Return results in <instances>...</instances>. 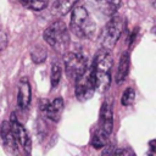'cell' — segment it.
<instances>
[{
	"mask_svg": "<svg viewBox=\"0 0 156 156\" xmlns=\"http://www.w3.org/2000/svg\"><path fill=\"white\" fill-rule=\"evenodd\" d=\"M71 30L80 38H93L95 34L96 26L94 21L90 18L88 11L83 6H76L72 10L71 22H69Z\"/></svg>",
	"mask_w": 156,
	"mask_h": 156,
	"instance_id": "7a4b0ae2",
	"label": "cell"
},
{
	"mask_svg": "<svg viewBox=\"0 0 156 156\" xmlns=\"http://www.w3.org/2000/svg\"><path fill=\"white\" fill-rule=\"evenodd\" d=\"M65 69L68 78L77 79L80 74H83L88 69V60L87 56L82 52H67L63 58Z\"/></svg>",
	"mask_w": 156,
	"mask_h": 156,
	"instance_id": "8992f818",
	"label": "cell"
},
{
	"mask_svg": "<svg viewBox=\"0 0 156 156\" xmlns=\"http://www.w3.org/2000/svg\"><path fill=\"white\" fill-rule=\"evenodd\" d=\"M90 4L106 16H112L119 7L121 0H90Z\"/></svg>",
	"mask_w": 156,
	"mask_h": 156,
	"instance_id": "8fae6325",
	"label": "cell"
},
{
	"mask_svg": "<svg viewBox=\"0 0 156 156\" xmlns=\"http://www.w3.org/2000/svg\"><path fill=\"white\" fill-rule=\"evenodd\" d=\"M107 141H108V134L101 130L100 128H98L91 136V145L95 149H101L107 145Z\"/></svg>",
	"mask_w": 156,
	"mask_h": 156,
	"instance_id": "9a60e30c",
	"label": "cell"
},
{
	"mask_svg": "<svg viewBox=\"0 0 156 156\" xmlns=\"http://www.w3.org/2000/svg\"><path fill=\"white\" fill-rule=\"evenodd\" d=\"M134 99H135V90L129 87L124 90V93L122 94V98H121V102L123 106H129L134 102Z\"/></svg>",
	"mask_w": 156,
	"mask_h": 156,
	"instance_id": "ac0fdd59",
	"label": "cell"
},
{
	"mask_svg": "<svg viewBox=\"0 0 156 156\" xmlns=\"http://www.w3.org/2000/svg\"><path fill=\"white\" fill-rule=\"evenodd\" d=\"M124 29V21L119 16H113L111 20L105 24L100 39H101V45L105 49L111 50L116 43L118 41L122 32Z\"/></svg>",
	"mask_w": 156,
	"mask_h": 156,
	"instance_id": "277c9868",
	"label": "cell"
},
{
	"mask_svg": "<svg viewBox=\"0 0 156 156\" xmlns=\"http://www.w3.org/2000/svg\"><path fill=\"white\" fill-rule=\"evenodd\" d=\"M95 90H96V84H95L93 68L88 67V69L76 79L74 94L79 101H87L93 96Z\"/></svg>",
	"mask_w": 156,
	"mask_h": 156,
	"instance_id": "5b68a950",
	"label": "cell"
},
{
	"mask_svg": "<svg viewBox=\"0 0 156 156\" xmlns=\"http://www.w3.org/2000/svg\"><path fill=\"white\" fill-rule=\"evenodd\" d=\"M77 2H78V0H56L52 6L54 13H56L58 16H63V15L68 13V11L73 10V7Z\"/></svg>",
	"mask_w": 156,
	"mask_h": 156,
	"instance_id": "5bb4252c",
	"label": "cell"
},
{
	"mask_svg": "<svg viewBox=\"0 0 156 156\" xmlns=\"http://www.w3.org/2000/svg\"><path fill=\"white\" fill-rule=\"evenodd\" d=\"M11 127H12V132H13V135H15V139L18 144V146H22L23 150L29 154L30 152V147H32V141H30V138L27 133V130L24 129V127L15 118V116H12L11 118Z\"/></svg>",
	"mask_w": 156,
	"mask_h": 156,
	"instance_id": "52a82bcc",
	"label": "cell"
},
{
	"mask_svg": "<svg viewBox=\"0 0 156 156\" xmlns=\"http://www.w3.org/2000/svg\"><path fill=\"white\" fill-rule=\"evenodd\" d=\"M43 112L46 118H49L52 122H58L63 111V100L62 98H56L51 102H48L43 106Z\"/></svg>",
	"mask_w": 156,
	"mask_h": 156,
	"instance_id": "30bf717a",
	"label": "cell"
},
{
	"mask_svg": "<svg viewBox=\"0 0 156 156\" xmlns=\"http://www.w3.org/2000/svg\"><path fill=\"white\" fill-rule=\"evenodd\" d=\"M115 155H134V152L130 149H116Z\"/></svg>",
	"mask_w": 156,
	"mask_h": 156,
	"instance_id": "d6986e66",
	"label": "cell"
},
{
	"mask_svg": "<svg viewBox=\"0 0 156 156\" xmlns=\"http://www.w3.org/2000/svg\"><path fill=\"white\" fill-rule=\"evenodd\" d=\"M99 128L107 133L108 135L112 132L113 128V113H112V106L108 101H105L101 105L100 110V118H99Z\"/></svg>",
	"mask_w": 156,
	"mask_h": 156,
	"instance_id": "9c48e42d",
	"label": "cell"
},
{
	"mask_svg": "<svg viewBox=\"0 0 156 156\" xmlns=\"http://www.w3.org/2000/svg\"><path fill=\"white\" fill-rule=\"evenodd\" d=\"M129 65H130L129 54L126 51V52H123L121 55V58H119V62H118V67H117V72H116V82L118 84L124 82V79L127 78V76L129 73Z\"/></svg>",
	"mask_w": 156,
	"mask_h": 156,
	"instance_id": "4fadbf2b",
	"label": "cell"
},
{
	"mask_svg": "<svg viewBox=\"0 0 156 156\" xmlns=\"http://www.w3.org/2000/svg\"><path fill=\"white\" fill-rule=\"evenodd\" d=\"M30 56H32L33 62H35V63H41V62H44L45 58H46V51H45L44 48L37 46V48H34V49L32 50Z\"/></svg>",
	"mask_w": 156,
	"mask_h": 156,
	"instance_id": "e0dca14e",
	"label": "cell"
},
{
	"mask_svg": "<svg viewBox=\"0 0 156 156\" xmlns=\"http://www.w3.org/2000/svg\"><path fill=\"white\" fill-rule=\"evenodd\" d=\"M1 136H2V140L5 143V145L7 147H10L11 150L16 151L18 144L15 139V135H13V132H12V127H11V122H7V121H4L1 123Z\"/></svg>",
	"mask_w": 156,
	"mask_h": 156,
	"instance_id": "7c38bea8",
	"label": "cell"
},
{
	"mask_svg": "<svg viewBox=\"0 0 156 156\" xmlns=\"http://www.w3.org/2000/svg\"><path fill=\"white\" fill-rule=\"evenodd\" d=\"M20 1H21V2H22V4L24 5V6H26V5H27V4H28V2L30 1V0H20Z\"/></svg>",
	"mask_w": 156,
	"mask_h": 156,
	"instance_id": "44dd1931",
	"label": "cell"
},
{
	"mask_svg": "<svg viewBox=\"0 0 156 156\" xmlns=\"http://www.w3.org/2000/svg\"><path fill=\"white\" fill-rule=\"evenodd\" d=\"M30 99H32L30 83L26 77H23V78H21V80L18 83V89H17V105H18V107L22 110L28 108V106L30 104Z\"/></svg>",
	"mask_w": 156,
	"mask_h": 156,
	"instance_id": "ba28073f",
	"label": "cell"
},
{
	"mask_svg": "<svg viewBox=\"0 0 156 156\" xmlns=\"http://www.w3.org/2000/svg\"><path fill=\"white\" fill-rule=\"evenodd\" d=\"M44 39L56 51H66L69 45V33L65 22L57 20L52 22L50 26H48L44 30Z\"/></svg>",
	"mask_w": 156,
	"mask_h": 156,
	"instance_id": "3957f363",
	"label": "cell"
},
{
	"mask_svg": "<svg viewBox=\"0 0 156 156\" xmlns=\"http://www.w3.org/2000/svg\"><path fill=\"white\" fill-rule=\"evenodd\" d=\"M150 2H151V5H152V6L156 9V0H150Z\"/></svg>",
	"mask_w": 156,
	"mask_h": 156,
	"instance_id": "7402d4cb",
	"label": "cell"
},
{
	"mask_svg": "<svg viewBox=\"0 0 156 156\" xmlns=\"http://www.w3.org/2000/svg\"><path fill=\"white\" fill-rule=\"evenodd\" d=\"M149 145H150V149H151V152H156V139H154V140H151V141L149 143Z\"/></svg>",
	"mask_w": 156,
	"mask_h": 156,
	"instance_id": "ffe728a7",
	"label": "cell"
},
{
	"mask_svg": "<svg viewBox=\"0 0 156 156\" xmlns=\"http://www.w3.org/2000/svg\"><path fill=\"white\" fill-rule=\"evenodd\" d=\"M113 65V58L108 49H101L96 52L91 68L95 78L96 90L104 93L108 89L111 83V68Z\"/></svg>",
	"mask_w": 156,
	"mask_h": 156,
	"instance_id": "6da1fadb",
	"label": "cell"
},
{
	"mask_svg": "<svg viewBox=\"0 0 156 156\" xmlns=\"http://www.w3.org/2000/svg\"><path fill=\"white\" fill-rule=\"evenodd\" d=\"M0 135H1V127H0Z\"/></svg>",
	"mask_w": 156,
	"mask_h": 156,
	"instance_id": "603a6c76",
	"label": "cell"
},
{
	"mask_svg": "<svg viewBox=\"0 0 156 156\" xmlns=\"http://www.w3.org/2000/svg\"><path fill=\"white\" fill-rule=\"evenodd\" d=\"M61 74H62V69L60 63L54 62L51 66V76H50V80H51V87L55 88L58 85L60 80H61Z\"/></svg>",
	"mask_w": 156,
	"mask_h": 156,
	"instance_id": "2e32d148",
	"label": "cell"
}]
</instances>
